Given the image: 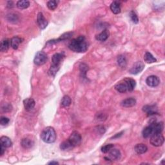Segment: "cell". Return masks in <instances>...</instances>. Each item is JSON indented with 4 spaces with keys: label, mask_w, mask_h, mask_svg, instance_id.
Segmentation results:
<instances>
[{
    "label": "cell",
    "mask_w": 165,
    "mask_h": 165,
    "mask_svg": "<svg viewBox=\"0 0 165 165\" xmlns=\"http://www.w3.org/2000/svg\"><path fill=\"white\" fill-rule=\"evenodd\" d=\"M68 48L75 52L83 53L88 50V44L86 37L83 36H80L70 41L68 44Z\"/></svg>",
    "instance_id": "cell-1"
},
{
    "label": "cell",
    "mask_w": 165,
    "mask_h": 165,
    "mask_svg": "<svg viewBox=\"0 0 165 165\" xmlns=\"http://www.w3.org/2000/svg\"><path fill=\"white\" fill-rule=\"evenodd\" d=\"M41 138L44 143H52L56 141V133L54 128L48 126L44 128L41 133Z\"/></svg>",
    "instance_id": "cell-2"
},
{
    "label": "cell",
    "mask_w": 165,
    "mask_h": 165,
    "mask_svg": "<svg viewBox=\"0 0 165 165\" xmlns=\"http://www.w3.org/2000/svg\"><path fill=\"white\" fill-rule=\"evenodd\" d=\"M164 138L161 133H154L151 136L150 143L154 146H161L163 145Z\"/></svg>",
    "instance_id": "cell-3"
},
{
    "label": "cell",
    "mask_w": 165,
    "mask_h": 165,
    "mask_svg": "<svg viewBox=\"0 0 165 165\" xmlns=\"http://www.w3.org/2000/svg\"><path fill=\"white\" fill-rule=\"evenodd\" d=\"M48 60V57L46 53H44V52L39 51L37 52L36 54L35 57H34V62L36 65L41 66L46 63Z\"/></svg>",
    "instance_id": "cell-4"
},
{
    "label": "cell",
    "mask_w": 165,
    "mask_h": 165,
    "mask_svg": "<svg viewBox=\"0 0 165 165\" xmlns=\"http://www.w3.org/2000/svg\"><path fill=\"white\" fill-rule=\"evenodd\" d=\"M70 143L72 144V145L74 147L80 146L81 143V134L77 131H74L71 133L69 138L68 139Z\"/></svg>",
    "instance_id": "cell-5"
},
{
    "label": "cell",
    "mask_w": 165,
    "mask_h": 165,
    "mask_svg": "<svg viewBox=\"0 0 165 165\" xmlns=\"http://www.w3.org/2000/svg\"><path fill=\"white\" fill-rule=\"evenodd\" d=\"M144 68V65L141 61H138L133 65V67L130 70V73L136 75L138 74L140 72H141Z\"/></svg>",
    "instance_id": "cell-6"
},
{
    "label": "cell",
    "mask_w": 165,
    "mask_h": 165,
    "mask_svg": "<svg viewBox=\"0 0 165 165\" xmlns=\"http://www.w3.org/2000/svg\"><path fill=\"white\" fill-rule=\"evenodd\" d=\"M146 84L151 87H157L160 83V80L156 75H150L146 78Z\"/></svg>",
    "instance_id": "cell-7"
},
{
    "label": "cell",
    "mask_w": 165,
    "mask_h": 165,
    "mask_svg": "<svg viewBox=\"0 0 165 165\" xmlns=\"http://www.w3.org/2000/svg\"><path fill=\"white\" fill-rule=\"evenodd\" d=\"M64 57H65L64 54L62 53L55 54L52 56V63L51 65L57 67H60L61 62L62 60L63 59Z\"/></svg>",
    "instance_id": "cell-8"
},
{
    "label": "cell",
    "mask_w": 165,
    "mask_h": 165,
    "mask_svg": "<svg viewBox=\"0 0 165 165\" xmlns=\"http://www.w3.org/2000/svg\"><path fill=\"white\" fill-rule=\"evenodd\" d=\"M37 23L41 29H44L48 25L47 20L44 18L42 12H39L37 14Z\"/></svg>",
    "instance_id": "cell-9"
},
{
    "label": "cell",
    "mask_w": 165,
    "mask_h": 165,
    "mask_svg": "<svg viewBox=\"0 0 165 165\" xmlns=\"http://www.w3.org/2000/svg\"><path fill=\"white\" fill-rule=\"evenodd\" d=\"M109 157L106 158L105 157V159L107 160H119L121 157V152L118 149H115V148H112L109 151Z\"/></svg>",
    "instance_id": "cell-10"
},
{
    "label": "cell",
    "mask_w": 165,
    "mask_h": 165,
    "mask_svg": "<svg viewBox=\"0 0 165 165\" xmlns=\"http://www.w3.org/2000/svg\"><path fill=\"white\" fill-rule=\"evenodd\" d=\"M23 105L24 107H25V109L27 111H30L34 108L36 103L33 99L28 98L23 101Z\"/></svg>",
    "instance_id": "cell-11"
},
{
    "label": "cell",
    "mask_w": 165,
    "mask_h": 165,
    "mask_svg": "<svg viewBox=\"0 0 165 165\" xmlns=\"http://www.w3.org/2000/svg\"><path fill=\"white\" fill-rule=\"evenodd\" d=\"M153 126V134L154 133H161L163 132L164 126H163V123L160 122V123H156L154 121L151 123Z\"/></svg>",
    "instance_id": "cell-12"
},
{
    "label": "cell",
    "mask_w": 165,
    "mask_h": 165,
    "mask_svg": "<svg viewBox=\"0 0 165 165\" xmlns=\"http://www.w3.org/2000/svg\"><path fill=\"white\" fill-rule=\"evenodd\" d=\"M123 81H125V82L126 83L127 88H128V91L129 92L132 91L136 87V81L132 78H128V77L124 79Z\"/></svg>",
    "instance_id": "cell-13"
},
{
    "label": "cell",
    "mask_w": 165,
    "mask_h": 165,
    "mask_svg": "<svg viewBox=\"0 0 165 165\" xmlns=\"http://www.w3.org/2000/svg\"><path fill=\"white\" fill-rule=\"evenodd\" d=\"M136 104V100L133 98H127L121 102V105L124 107H132Z\"/></svg>",
    "instance_id": "cell-14"
},
{
    "label": "cell",
    "mask_w": 165,
    "mask_h": 165,
    "mask_svg": "<svg viewBox=\"0 0 165 165\" xmlns=\"http://www.w3.org/2000/svg\"><path fill=\"white\" fill-rule=\"evenodd\" d=\"M114 88L117 91L120 93H125L128 91V88H127L126 83L123 80L118 82V84H116Z\"/></svg>",
    "instance_id": "cell-15"
},
{
    "label": "cell",
    "mask_w": 165,
    "mask_h": 165,
    "mask_svg": "<svg viewBox=\"0 0 165 165\" xmlns=\"http://www.w3.org/2000/svg\"><path fill=\"white\" fill-rule=\"evenodd\" d=\"M10 46H11V44H10V41L9 39H3L1 42V44H0V50L2 52H5L9 50Z\"/></svg>",
    "instance_id": "cell-16"
},
{
    "label": "cell",
    "mask_w": 165,
    "mask_h": 165,
    "mask_svg": "<svg viewBox=\"0 0 165 165\" xmlns=\"http://www.w3.org/2000/svg\"><path fill=\"white\" fill-rule=\"evenodd\" d=\"M143 111L148 113V116H152L157 113V108L154 105H146L143 106Z\"/></svg>",
    "instance_id": "cell-17"
},
{
    "label": "cell",
    "mask_w": 165,
    "mask_h": 165,
    "mask_svg": "<svg viewBox=\"0 0 165 165\" xmlns=\"http://www.w3.org/2000/svg\"><path fill=\"white\" fill-rule=\"evenodd\" d=\"M110 10L115 14H118L121 12V6H120L119 2L117 1H113L110 5Z\"/></svg>",
    "instance_id": "cell-18"
},
{
    "label": "cell",
    "mask_w": 165,
    "mask_h": 165,
    "mask_svg": "<svg viewBox=\"0 0 165 165\" xmlns=\"http://www.w3.org/2000/svg\"><path fill=\"white\" fill-rule=\"evenodd\" d=\"M0 144L5 148H9L12 146V143L9 137L6 136H2L0 139Z\"/></svg>",
    "instance_id": "cell-19"
},
{
    "label": "cell",
    "mask_w": 165,
    "mask_h": 165,
    "mask_svg": "<svg viewBox=\"0 0 165 165\" xmlns=\"http://www.w3.org/2000/svg\"><path fill=\"white\" fill-rule=\"evenodd\" d=\"M108 37H109V32L107 30H105L100 34H99L98 35L96 36L95 38L97 40L103 42V41H105L106 39H107L108 38Z\"/></svg>",
    "instance_id": "cell-20"
},
{
    "label": "cell",
    "mask_w": 165,
    "mask_h": 165,
    "mask_svg": "<svg viewBox=\"0 0 165 165\" xmlns=\"http://www.w3.org/2000/svg\"><path fill=\"white\" fill-rule=\"evenodd\" d=\"M153 126L152 124H150L149 126H146V128H144L143 130V136L144 138H148L150 136H151L153 134Z\"/></svg>",
    "instance_id": "cell-21"
},
{
    "label": "cell",
    "mask_w": 165,
    "mask_h": 165,
    "mask_svg": "<svg viewBox=\"0 0 165 165\" xmlns=\"http://www.w3.org/2000/svg\"><path fill=\"white\" fill-rule=\"evenodd\" d=\"M22 39L19 37H14L12 39L10 40V44L13 49L17 50L18 49V47L20 43L22 42Z\"/></svg>",
    "instance_id": "cell-22"
},
{
    "label": "cell",
    "mask_w": 165,
    "mask_h": 165,
    "mask_svg": "<svg viewBox=\"0 0 165 165\" xmlns=\"http://www.w3.org/2000/svg\"><path fill=\"white\" fill-rule=\"evenodd\" d=\"M134 149H135V151L137 154H143L146 152L148 150V148L145 144L141 143V144H137L135 146V148Z\"/></svg>",
    "instance_id": "cell-23"
},
{
    "label": "cell",
    "mask_w": 165,
    "mask_h": 165,
    "mask_svg": "<svg viewBox=\"0 0 165 165\" xmlns=\"http://www.w3.org/2000/svg\"><path fill=\"white\" fill-rule=\"evenodd\" d=\"M21 145H22L24 148L29 149L32 146L33 142L32 140L29 138H24L22 140V141H21Z\"/></svg>",
    "instance_id": "cell-24"
},
{
    "label": "cell",
    "mask_w": 165,
    "mask_h": 165,
    "mask_svg": "<svg viewBox=\"0 0 165 165\" xmlns=\"http://www.w3.org/2000/svg\"><path fill=\"white\" fill-rule=\"evenodd\" d=\"M144 60L147 63H153L157 61V60L149 52H146L144 56Z\"/></svg>",
    "instance_id": "cell-25"
},
{
    "label": "cell",
    "mask_w": 165,
    "mask_h": 165,
    "mask_svg": "<svg viewBox=\"0 0 165 165\" xmlns=\"http://www.w3.org/2000/svg\"><path fill=\"white\" fill-rule=\"evenodd\" d=\"M16 6L19 9H26L30 6V2L25 0H19L16 3Z\"/></svg>",
    "instance_id": "cell-26"
},
{
    "label": "cell",
    "mask_w": 165,
    "mask_h": 165,
    "mask_svg": "<svg viewBox=\"0 0 165 165\" xmlns=\"http://www.w3.org/2000/svg\"><path fill=\"white\" fill-rule=\"evenodd\" d=\"M71 104V99L68 95H65L62 98L61 101V105L62 107H68Z\"/></svg>",
    "instance_id": "cell-27"
},
{
    "label": "cell",
    "mask_w": 165,
    "mask_h": 165,
    "mask_svg": "<svg viewBox=\"0 0 165 165\" xmlns=\"http://www.w3.org/2000/svg\"><path fill=\"white\" fill-rule=\"evenodd\" d=\"M74 146L72 145V144L70 143L68 140L65 141L63 143L61 144L60 145V148L62 150H71L73 148Z\"/></svg>",
    "instance_id": "cell-28"
},
{
    "label": "cell",
    "mask_w": 165,
    "mask_h": 165,
    "mask_svg": "<svg viewBox=\"0 0 165 165\" xmlns=\"http://www.w3.org/2000/svg\"><path fill=\"white\" fill-rule=\"evenodd\" d=\"M118 63L120 67L125 68L127 64L125 56H123V55H120V56H119L118 57Z\"/></svg>",
    "instance_id": "cell-29"
},
{
    "label": "cell",
    "mask_w": 165,
    "mask_h": 165,
    "mask_svg": "<svg viewBox=\"0 0 165 165\" xmlns=\"http://www.w3.org/2000/svg\"><path fill=\"white\" fill-rule=\"evenodd\" d=\"M58 3H59V1H56V0H50L47 3V7L51 10H54L57 8Z\"/></svg>",
    "instance_id": "cell-30"
},
{
    "label": "cell",
    "mask_w": 165,
    "mask_h": 165,
    "mask_svg": "<svg viewBox=\"0 0 165 165\" xmlns=\"http://www.w3.org/2000/svg\"><path fill=\"white\" fill-rule=\"evenodd\" d=\"M113 144H106V145L105 146H103L102 148H101V152L103 153H108L110 150L112 148H113Z\"/></svg>",
    "instance_id": "cell-31"
},
{
    "label": "cell",
    "mask_w": 165,
    "mask_h": 165,
    "mask_svg": "<svg viewBox=\"0 0 165 165\" xmlns=\"http://www.w3.org/2000/svg\"><path fill=\"white\" fill-rule=\"evenodd\" d=\"M130 18H131L132 22L134 23H138L139 22V19H138V17H137L136 13L134 12V11H131L130 13Z\"/></svg>",
    "instance_id": "cell-32"
},
{
    "label": "cell",
    "mask_w": 165,
    "mask_h": 165,
    "mask_svg": "<svg viewBox=\"0 0 165 165\" xmlns=\"http://www.w3.org/2000/svg\"><path fill=\"white\" fill-rule=\"evenodd\" d=\"M9 119L6 117H4V116H1V119H0V124L1 125L4 126V125H6L7 124L9 123Z\"/></svg>",
    "instance_id": "cell-33"
},
{
    "label": "cell",
    "mask_w": 165,
    "mask_h": 165,
    "mask_svg": "<svg viewBox=\"0 0 165 165\" xmlns=\"http://www.w3.org/2000/svg\"><path fill=\"white\" fill-rule=\"evenodd\" d=\"M80 70H81V73L82 74H85V75L86 74V72L87 71V70L88 69V68L87 67V65H85V64H81L80 65Z\"/></svg>",
    "instance_id": "cell-34"
},
{
    "label": "cell",
    "mask_w": 165,
    "mask_h": 165,
    "mask_svg": "<svg viewBox=\"0 0 165 165\" xmlns=\"http://www.w3.org/2000/svg\"><path fill=\"white\" fill-rule=\"evenodd\" d=\"M106 116H105V113H98V114H97V116H96V119H97L98 120H99V121H103V120L106 119Z\"/></svg>",
    "instance_id": "cell-35"
},
{
    "label": "cell",
    "mask_w": 165,
    "mask_h": 165,
    "mask_svg": "<svg viewBox=\"0 0 165 165\" xmlns=\"http://www.w3.org/2000/svg\"><path fill=\"white\" fill-rule=\"evenodd\" d=\"M9 110V111H10L11 110V105H6L5 106V107H2V110H4L5 112H7V110Z\"/></svg>",
    "instance_id": "cell-36"
},
{
    "label": "cell",
    "mask_w": 165,
    "mask_h": 165,
    "mask_svg": "<svg viewBox=\"0 0 165 165\" xmlns=\"http://www.w3.org/2000/svg\"><path fill=\"white\" fill-rule=\"evenodd\" d=\"M5 148H6L5 147L1 145V148H0V149H1V150H0V151H1V152H0V154H1V156H3V155L4 154L5 152Z\"/></svg>",
    "instance_id": "cell-37"
},
{
    "label": "cell",
    "mask_w": 165,
    "mask_h": 165,
    "mask_svg": "<svg viewBox=\"0 0 165 165\" xmlns=\"http://www.w3.org/2000/svg\"><path fill=\"white\" fill-rule=\"evenodd\" d=\"M123 133V132H120V133H117L115 136H113V137H112V138H118V137H120V136H121L122 135V133Z\"/></svg>",
    "instance_id": "cell-38"
},
{
    "label": "cell",
    "mask_w": 165,
    "mask_h": 165,
    "mask_svg": "<svg viewBox=\"0 0 165 165\" xmlns=\"http://www.w3.org/2000/svg\"><path fill=\"white\" fill-rule=\"evenodd\" d=\"M58 164V163L55 162V161H52V162L49 163V164Z\"/></svg>",
    "instance_id": "cell-39"
}]
</instances>
